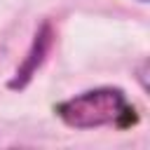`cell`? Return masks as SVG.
Segmentation results:
<instances>
[{
  "instance_id": "obj_1",
  "label": "cell",
  "mask_w": 150,
  "mask_h": 150,
  "mask_svg": "<svg viewBox=\"0 0 150 150\" xmlns=\"http://www.w3.org/2000/svg\"><path fill=\"white\" fill-rule=\"evenodd\" d=\"M54 112L63 124L75 129H94V127H117L127 129L138 122L136 108L127 101L122 89L98 87L82 91L73 98H66L54 105Z\"/></svg>"
},
{
  "instance_id": "obj_2",
  "label": "cell",
  "mask_w": 150,
  "mask_h": 150,
  "mask_svg": "<svg viewBox=\"0 0 150 150\" xmlns=\"http://www.w3.org/2000/svg\"><path fill=\"white\" fill-rule=\"evenodd\" d=\"M49 45H52V26H49V23H42V28L35 33V40H33V47H30V52H28V59H26L23 66L16 70V80H14L9 87H23V84L30 80V75L38 70V66L42 63L45 54L49 52Z\"/></svg>"
},
{
  "instance_id": "obj_3",
  "label": "cell",
  "mask_w": 150,
  "mask_h": 150,
  "mask_svg": "<svg viewBox=\"0 0 150 150\" xmlns=\"http://www.w3.org/2000/svg\"><path fill=\"white\" fill-rule=\"evenodd\" d=\"M138 2H148V0H138Z\"/></svg>"
}]
</instances>
